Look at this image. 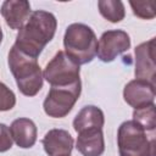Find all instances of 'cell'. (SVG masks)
Instances as JSON below:
<instances>
[{"label": "cell", "instance_id": "6da1fadb", "mask_svg": "<svg viewBox=\"0 0 156 156\" xmlns=\"http://www.w3.org/2000/svg\"><path fill=\"white\" fill-rule=\"evenodd\" d=\"M56 28L57 21L51 12L37 10L30 13L27 22L18 30L13 46L22 54L38 58L45 45L54 38Z\"/></svg>", "mask_w": 156, "mask_h": 156}, {"label": "cell", "instance_id": "7a4b0ae2", "mask_svg": "<svg viewBox=\"0 0 156 156\" xmlns=\"http://www.w3.org/2000/svg\"><path fill=\"white\" fill-rule=\"evenodd\" d=\"M9 67L17 88L26 96L37 95L43 88V72L37 58L29 57L12 46L7 57Z\"/></svg>", "mask_w": 156, "mask_h": 156}, {"label": "cell", "instance_id": "3957f363", "mask_svg": "<svg viewBox=\"0 0 156 156\" xmlns=\"http://www.w3.org/2000/svg\"><path fill=\"white\" fill-rule=\"evenodd\" d=\"M65 54L78 66L94 60L98 51V39L94 30L84 23H72L63 35Z\"/></svg>", "mask_w": 156, "mask_h": 156}, {"label": "cell", "instance_id": "277c9868", "mask_svg": "<svg viewBox=\"0 0 156 156\" xmlns=\"http://www.w3.org/2000/svg\"><path fill=\"white\" fill-rule=\"evenodd\" d=\"M117 145L119 156H156L155 138H149L146 130L133 119L118 127Z\"/></svg>", "mask_w": 156, "mask_h": 156}, {"label": "cell", "instance_id": "5b68a950", "mask_svg": "<svg viewBox=\"0 0 156 156\" xmlns=\"http://www.w3.org/2000/svg\"><path fill=\"white\" fill-rule=\"evenodd\" d=\"M80 80L66 87H51L44 102V112L52 118L66 117L80 96Z\"/></svg>", "mask_w": 156, "mask_h": 156}, {"label": "cell", "instance_id": "8992f818", "mask_svg": "<svg viewBox=\"0 0 156 156\" xmlns=\"http://www.w3.org/2000/svg\"><path fill=\"white\" fill-rule=\"evenodd\" d=\"M43 78L51 87H66L79 82V66L74 63L65 51H57L46 65Z\"/></svg>", "mask_w": 156, "mask_h": 156}, {"label": "cell", "instance_id": "52a82bcc", "mask_svg": "<svg viewBox=\"0 0 156 156\" xmlns=\"http://www.w3.org/2000/svg\"><path fill=\"white\" fill-rule=\"evenodd\" d=\"M130 48V38L127 32L113 29L104 32L98 43L96 55L102 62H112L118 55Z\"/></svg>", "mask_w": 156, "mask_h": 156}, {"label": "cell", "instance_id": "ba28073f", "mask_svg": "<svg viewBox=\"0 0 156 156\" xmlns=\"http://www.w3.org/2000/svg\"><path fill=\"white\" fill-rule=\"evenodd\" d=\"M135 79H140L155 85V38L139 44L135 50Z\"/></svg>", "mask_w": 156, "mask_h": 156}, {"label": "cell", "instance_id": "9c48e42d", "mask_svg": "<svg viewBox=\"0 0 156 156\" xmlns=\"http://www.w3.org/2000/svg\"><path fill=\"white\" fill-rule=\"evenodd\" d=\"M123 98L124 101L134 110L154 105L155 85L140 79H133L126 84L123 89Z\"/></svg>", "mask_w": 156, "mask_h": 156}, {"label": "cell", "instance_id": "30bf717a", "mask_svg": "<svg viewBox=\"0 0 156 156\" xmlns=\"http://www.w3.org/2000/svg\"><path fill=\"white\" fill-rule=\"evenodd\" d=\"M73 138L65 129H50L43 138L41 144L49 156H69L73 149Z\"/></svg>", "mask_w": 156, "mask_h": 156}, {"label": "cell", "instance_id": "8fae6325", "mask_svg": "<svg viewBox=\"0 0 156 156\" xmlns=\"http://www.w3.org/2000/svg\"><path fill=\"white\" fill-rule=\"evenodd\" d=\"M1 16L11 29H21L30 16V4L26 0H6L1 5Z\"/></svg>", "mask_w": 156, "mask_h": 156}, {"label": "cell", "instance_id": "7c38bea8", "mask_svg": "<svg viewBox=\"0 0 156 156\" xmlns=\"http://www.w3.org/2000/svg\"><path fill=\"white\" fill-rule=\"evenodd\" d=\"M12 140L21 149H30L37 141V126L29 118H17L10 126Z\"/></svg>", "mask_w": 156, "mask_h": 156}, {"label": "cell", "instance_id": "4fadbf2b", "mask_svg": "<svg viewBox=\"0 0 156 156\" xmlns=\"http://www.w3.org/2000/svg\"><path fill=\"white\" fill-rule=\"evenodd\" d=\"M76 147L83 156H101L105 151L102 129L84 130L78 133Z\"/></svg>", "mask_w": 156, "mask_h": 156}, {"label": "cell", "instance_id": "5bb4252c", "mask_svg": "<svg viewBox=\"0 0 156 156\" xmlns=\"http://www.w3.org/2000/svg\"><path fill=\"white\" fill-rule=\"evenodd\" d=\"M104 123H105L104 112L94 105H88V106H84L76 115L73 119V129L77 133H80L84 130L102 129Z\"/></svg>", "mask_w": 156, "mask_h": 156}, {"label": "cell", "instance_id": "9a60e30c", "mask_svg": "<svg viewBox=\"0 0 156 156\" xmlns=\"http://www.w3.org/2000/svg\"><path fill=\"white\" fill-rule=\"evenodd\" d=\"M98 7L100 15L112 23L121 22L126 16L124 5L119 0H100L98 1Z\"/></svg>", "mask_w": 156, "mask_h": 156}, {"label": "cell", "instance_id": "2e32d148", "mask_svg": "<svg viewBox=\"0 0 156 156\" xmlns=\"http://www.w3.org/2000/svg\"><path fill=\"white\" fill-rule=\"evenodd\" d=\"M133 121L138 123L141 128H144L146 132H154L156 128V117H155V104L134 110L133 112Z\"/></svg>", "mask_w": 156, "mask_h": 156}, {"label": "cell", "instance_id": "e0dca14e", "mask_svg": "<svg viewBox=\"0 0 156 156\" xmlns=\"http://www.w3.org/2000/svg\"><path fill=\"white\" fill-rule=\"evenodd\" d=\"M129 5L133 10V13L143 20H152L156 16L155 12V5L156 2L154 0L149 1H129Z\"/></svg>", "mask_w": 156, "mask_h": 156}, {"label": "cell", "instance_id": "ac0fdd59", "mask_svg": "<svg viewBox=\"0 0 156 156\" xmlns=\"http://www.w3.org/2000/svg\"><path fill=\"white\" fill-rule=\"evenodd\" d=\"M16 105V95L15 93L7 88L4 83L0 82V112L9 111L13 108Z\"/></svg>", "mask_w": 156, "mask_h": 156}, {"label": "cell", "instance_id": "d6986e66", "mask_svg": "<svg viewBox=\"0 0 156 156\" xmlns=\"http://www.w3.org/2000/svg\"><path fill=\"white\" fill-rule=\"evenodd\" d=\"M12 136L10 133V128L0 123V152H5L12 147Z\"/></svg>", "mask_w": 156, "mask_h": 156}, {"label": "cell", "instance_id": "ffe728a7", "mask_svg": "<svg viewBox=\"0 0 156 156\" xmlns=\"http://www.w3.org/2000/svg\"><path fill=\"white\" fill-rule=\"evenodd\" d=\"M2 41V30H1V27H0V44Z\"/></svg>", "mask_w": 156, "mask_h": 156}]
</instances>
